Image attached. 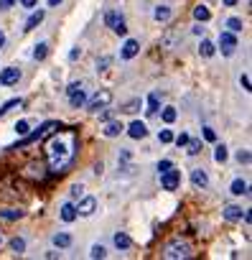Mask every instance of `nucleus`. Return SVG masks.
I'll return each instance as SVG.
<instances>
[{"label": "nucleus", "mask_w": 252, "mask_h": 260, "mask_svg": "<svg viewBox=\"0 0 252 260\" xmlns=\"http://www.w3.org/2000/svg\"><path fill=\"white\" fill-rule=\"evenodd\" d=\"M18 79H21V69H16V66H8V69L0 71V84H3V87L18 84Z\"/></svg>", "instance_id": "8"}, {"label": "nucleus", "mask_w": 252, "mask_h": 260, "mask_svg": "<svg viewBox=\"0 0 252 260\" xmlns=\"http://www.w3.org/2000/svg\"><path fill=\"white\" fill-rule=\"evenodd\" d=\"M28 130H31V123H28V120H18V123H16V133H18V135H28Z\"/></svg>", "instance_id": "34"}, {"label": "nucleus", "mask_w": 252, "mask_h": 260, "mask_svg": "<svg viewBox=\"0 0 252 260\" xmlns=\"http://www.w3.org/2000/svg\"><path fill=\"white\" fill-rule=\"evenodd\" d=\"M11 250L21 255V252L26 250V240H23V237H13V240H11Z\"/></svg>", "instance_id": "31"}, {"label": "nucleus", "mask_w": 252, "mask_h": 260, "mask_svg": "<svg viewBox=\"0 0 252 260\" xmlns=\"http://www.w3.org/2000/svg\"><path fill=\"white\" fill-rule=\"evenodd\" d=\"M130 237L128 235H125V232H115V247L117 250H130Z\"/></svg>", "instance_id": "20"}, {"label": "nucleus", "mask_w": 252, "mask_h": 260, "mask_svg": "<svg viewBox=\"0 0 252 260\" xmlns=\"http://www.w3.org/2000/svg\"><path fill=\"white\" fill-rule=\"evenodd\" d=\"M56 6H61V0H49V8H56Z\"/></svg>", "instance_id": "52"}, {"label": "nucleus", "mask_w": 252, "mask_h": 260, "mask_svg": "<svg viewBox=\"0 0 252 260\" xmlns=\"http://www.w3.org/2000/svg\"><path fill=\"white\" fill-rule=\"evenodd\" d=\"M46 18V11H36V13H31V18L26 21V26H23V31H33L36 26H41V21Z\"/></svg>", "instance_id": "15"}, {"label": "nucleus", "mask_w": 252, "mask_h": 260, "mask_svg": "<svg viewBox=\"0 0 252 260\" xmlns=\"http://www.w3.org/2000/svg\"><path fill=\"white\" fill-rule=\"evenodd\" d=\"M122 130H125V128H122V123H120V120H107V123H105V128H102V135H105V138H117Z\"/></svg>", "instance_id": "11"}, {"label": "nucleus", "mask_w": 252, "mask_h": 260, "mask_svg": "<svg viewBox=\"0 0 252 260\" xmlns=\"http://www.w3.org/2000/svg\"><path fill=\"white\" fill-rule=\"evenodd\" d=\"M227 156H229V153H227V145H217V148H214V161H217V163H224Z\"/></svg>", "instance_id": "28"}, {"label": "nucleus", "mask_w": 252, "mask_h": 260, "mask_svg": "<svg viewBox=\"0 0 252 260\" xmlns=\"http://www.w3.org/2000/svg\"><path fill=\"white\" fill-rule=\"evenodd\" d=\"M179 184H181V171L179 168H168V171H163L160 174V187L165 189V192H176L179 189Z\"/></svg>", "instance_id": "3"}, {"label": "nucleus", "mask_w": 252, "mask_h": 260, "mask_svg": "<svg viewBox=\"0 0 252 260\" xmlns=\"http://www.w3.org/2000/svg\"><path fill=\"white\" fill-rule=\"evenodd\" d=\"M239 84H242V90H247V92H249V87H252V82H249V74H242V77H239Z\"/></svg>", "instance_id": "42"}, {"label": "nucleus", "mask_w": 252, "mask_h": 260, "mask_svg": "<svg viewBox=\"0 0 252 260\" xmlns=\"http://www.w3.org/2000/svg\"><path fill=\"white\" fill-rule=\"evenodd\" d=\"M59 130V123L56 120H49V123H44L38 128V133H33V135H28L21 145H31V143H36V140H44V138H49V135H54Z\"/></svg>", "instance_id": "4"}, {"label": "nucleus", "mask_w": 252, "mask_h": 260, "mask_svg": "<svg viewBox=\"0 0 252 260\" xmlns=\"http://www.w3.org/2000/svg\"><path fill=\"white\" fill-rule=\"evenodd\" d=\"M97 113H100V120H102V123H107V120H112V110H102V107H100V110H97Z\"/></svg>", "instance_id": "41"}, {"label": "nucleus", "mask_w": 252, "mask_h": 260, "mask_svg": "<svg viewBox=\"0 0 252 260\" xmlns=\"http://www.w3.org/2000/svg\"><path fill=\"white\" fill-rule=\"evenodd\" d=\"M176 118H179L176 107H165V110H163V123H168V125H171V123H176Z\"/></svg>", "instance_id": "27"}, {"label": "nucleus", "mask_w": 252, "mask_h": 260, "mask_svg": "<svg viewBox=\"0 0 252 260\" xmlns=\"http://www.w3.org/2000/svg\"><path fill=\"white\" fill-rule=\"evenodd\" d=\"M191 184H194L196 189H206V187H209L206 171H204V168H194V171H191Z\"/></svg>", "instance_id": "10"}, {"label": "nucleus", "mask_w": 252, "mask_h": 260, "mask_svg": "<svg viewBox=\"0 0 252 260\" xmlns=\"http://www.w3.org/2000/svg\"><path fill=\"white\" fill-rule=\"evenodd\" d=\"M97 212V199L95 197H81L79 199V204H76V214H81V217H92Z\"/></svg>", "instance_id": "7"}, {"label": "nucleus", "mask_w": 252, "mask_h": 260, "mask_svg": "<svg viewBox=\"0 0 252 260\" xmlns=\"http://www.w3.org/2000/svg\"><path fill=\"white\" fill-rule=\"evenodd\" d=\"M219 49H222L224 56H232L237 51V36L232 31H222L219 33Z\"/></svg>", "instance_id": "5"}, {"label": "nucleus", "mask_w": 252, "mask_h": 260, "mask_svg": "<svg viewBox=\"0 0 252 260\" xmlns=\"http://www.w3.org/2000/svg\"><path fill=\"white\" fill-rule=\"evenodd\" d=\"M79 56H81V49H71V51H69V59H71V61L79 59Z\"/></svg>", "instance_id": "49"}, {"label": "nucleus", "mask_w": 252, "mask_h": 260, "mask_svg": "<svg viewBox=\"0 0 252 260\" xmlns=\"http://www.w3.org/2000/svg\"><path fill=\"white\" fill-rule=\"evenodd\" d=\"M163 257L165 260H189L191 257V245L186 240H171L163 247Z\"/></svg>", "instance_id": "2"}, {"label": "nucleus", "mask_w": 252, "mask_h": 260, "mask_svg": "<svg viewBox=\"0 0 252 260\" xmlns=\"http://www.w3.org/2000/svg\"><path fill=\"white\" fill-rule=\"evenodd\" d=\"M21 217H23L21 209H0V219H6V222H16Z\"/></svg>", "instance_id": "24"}, {"label": "nucleus", "mask_w": 252, "mask_h": 260, "mask_svg": "<svg viewBox=\"0 0 252 260\" xmlns=\"http://www.w3.org/2000/svg\"><path fill=\"white\" fill-rule=\"evenodd\" d=\"M3 46H6V33L0 31V49H3Z\"/></svg>", "instance_id": "53"}, {"label": "nucleus", "mask_w": 252, "mask_h": 260, "mask_svg": "<svg viewBox=\"0 0 252 260\" xmlns=\"http://www.w3.org/2000/svg\"><path fill=\"white\" fill-rule=\"evenodd\" d=\"M130 158H133V153H130V151H122V153H120V163H128Z\"/></svg>", "instance_id": "45"}, {"label": "nucleus", "mask_w": 252, "mask_h": 260, "mask_svg": "<svg viewBox=\"0 0 252 260\" xmlns=\"http://www.w3.org/2000/svg\"><path fill=\"white\" fill-rule=\"evenodd\" d=\"M194 33H196V36H201V33H204V28H201V23H196V26H194Z\"/></svg>", "instance_id": "51"}, {"label": "nucleus", "mask_w": 252, "mask_h": 260, "mask_svg": "<svg viewBox=\"0 0 252 260\" xmlns=\"http://www.w3.org/2000/svg\"><path fill=\"white\" fill-rule=\"evenodd\" d=\"M107 255V250H105V245H92V250H90V257H105Z\"/></svg>", "instance_id": "35"}, {"label": "nucleus", "mask_w": 252, "mask_h": 260, "mask_svg": "<svg viewBox=\"0 0 252 260\" xmlns=\"http://www.w3.org/2000/svg\"><path fill=\"white\" fill-rule=\"evenodd\" d=\"M229 192H232L234 197H244V194H247V181L234 179V181H232V187H229Z\"/></svg>", "instance_id": "19"}, {"label": "nucleus", "mask_w": 252, "mask_h": 260, "mask_svg": "<svg viewBox=\"0 0 252 260\" xmlns=\"http://www.w3.org/2000/svg\"><path fill=\"white\" fill-rule=\"evenodd\" d=\"M110 64H112V59H110V56H102V59H97V69H100V71H105Z\"/></svg>", "instance_id": "38"}, {"label": "nucleus", "mask_w": 252, "mask_h": 260, "mask_svg": "<svg viewBox=\"0 0 252 260\" xmlns=\"http://www.w3.org/2000/svg\"><path fill=\"white\" fill-rule=\"evenodd\" d=\"M222 214H224V219H227V222H242V214H244V212H242V207L229 204V207H224V212H222Z\"/></svg>", "instance_id": "13"}, {"label": "nucleus", "mask_w": 252, "mask_h": 260, "mask_svg": "<svg viewBox=\"0 0 252 260\" xmlns=\"http://www.w3.org/2000/svg\"><path fill=\"white\" fill-rule=\"evenodd\" d=\"M171 166H174L171 161H168V158H163V161L158 163V174H163V171H168V168H171Z\"/></svg>", "instance_id": "43"}, {"label": "nucleus", "mask_w": 252, "mask_h": 260, "mask_svg": "<svg viewBox=\"0 0 252 260\" xmlns=\"http://www.w3.org/2000/svg\"><path fill=\"white\" fill-rule=\"evenodd\" d=\"M138 107H140V100H133V102H128V105H125L122 110H125V113H135Z\"/></svg>", "instance_id": "40"}, {"label": "nucleus", "mask_w": 252, "mask_h": 260, "mask_svg": "<svg viewBox=\"0 0 252 260\" xmlns=\"http://www.w3.org/2000/svg\"><path fill=\"white\" fill-rule=\"evenodd\" d=\"M76 217H79V214H76V207H74L71 202H66V204L61 207V219H64V222H74Z\"/></svg>", "instance_id": "18"}, {"label": "nucleus", "mask_w": 252, "mask_h": 260, "mask_svg": "<svg viewBox=\"0 0 252 260\" xmlns=\"http://www.w3.org/2000/svg\"><path fill=\"white\" fill-rule=\"evenodd\" d=\"M21 6H23V8H36L38 0H21Z\"/></svg>", "instance_id": "47"}, {"label": "nucleus", "mask_w": 252, "mask_h": 260, "mask_svg": "<svg viewBox=\"0 0 252 260\" xmlns=\"http://www.w3.org/2000/svg\"><path fill=\"white\" fill-rule=\"evenodd\" d=\"M222 3H224V6H227V8H234V6H237V3H239V0H222Z\"/></svg>", "instance_id": "50"}, {"label": "nucleus", "mask_w": 252, "mask_h": 260, "mask_svg": "<svg viewBox=\"0 0 252 260\" xmlns=\"http://www.w3.org/2000/svg\"><path fill=\"white\" fill-rule=\"evenodd\" d=\"M13 6H16V0H0V8H3V11H6V8H13Z\"/></svg>", "instance_id": "48"}, {"label": "nucleus", "mask_w": 252, "mask_h": 260, "mask_svg": "<svg viewBox=\"0 0 252 260\" xmlns=\"http://www.w3.org/2000/svg\"><path fill=\"white\" fill-rule=\"evenodd\" d=\"M21 105H23V100H8L3 107H0V118H3V115H8L11 110H16V107H21Z\"/></svg>", "instance_id": "26"}, {"label": "nucleus", "mask_w": 252, "mask_h": 260, "mask_svg": "<svg viewBox=\"0 0 252 260\" xmlns=\"http://www.w3.org/2000/svg\"><path fill=\"white\" fill-rule=\"evenodd\" d=\"M194 18H196L199 23H206L209 18H212V13H209L206 6H196V8H194Z\"/></svg>", "instance_id": "25"}, {"label": "nucleus", "mask_w": 252, "mask_h": 260, "mask_svg": "<svg viewBox=\"0 0 252 260\" xmlns=\"http://www.w3.org/2000/svg\"><path fill=\"white\" fill-rule=\"evenodd\" d=\"M115 33H117V36H125V33H128V26H125V23L115 26Z\"/></svg>", "instance_id": "46"}, {"label": "nucleus", "mask_w": 252, "mask_h": 260, "mask_svg": "<svg viewBox=\"0 0 252 260\" xmlns=\"http://www.w3.org/2000/svg\"><path fill=\"white\" fill-rule=\"evenodd\" d=\"M138 51H140V44H138L135 39H128V41L122 44L120 56H122V59H133V56H138Z\"/></svg>", "instance_id": "9"}, {"label": "nucleus", "mask_w": 252, "mask_h": 260, "mask_svg": "<svg viewBox=\"0 0 252 260\" xmlns=\"http://www.w3.org/2000/svg\"><path fill=\"white\" fill-rule=\"evenodd\" d=\"M128 135H130V138H135V140L145 138V135H148V128H145V123H140V120H133V123H130V128H128Z\"/></svg>", "instance_id": "12"}, {"label": "nucleus", "mask_w": 252, "mask_h": 260, "mask_svg": "<svg viewBox=\"0 0 252 260\" xmlns=\"http://www.w3.org/2000/svg\"><path fill=\"white\" fill-rule=\"evenodd\" d=\"M112 102V92L110 90H102V92H97L90 102H87V107H90V113H97L100 107H107Z\"/></svg>", "instance_id": "6"}, {"label": "nucleus", "mask_w": 252, "mask_h": 260, "mask_svg": "<svg viewBox=\"0 0 252 260\" xmlns=\"http://www.w3.org/2000/svg\"><path fill=\"white\" fill-rule=\"evenodd\" d=\"M158 140H160L163 145L174 143V130H160V133H158Z\"/></svg>", "instance_id": "33"}, {"label": "nucleus", "mask_w": 252, "mask_h": 260, "mask_svg": "<svg viewBox=\"0 0 252 260\" xmlns=\"http://www.w3.org/2000/svg\"><path fill=\"white\" fill-rule=\"evenodd\" d=\"M71 148H74V138L71 135H66V138H54L51 140V145H49V163H51V171L54 174H61L66 166H69V161H71Z\"/></svg>", "instance_id": "1"}, {"label": "nucleus", "mask_w": 252, "mask_h": 260, "mask_svg": "<svg viewBox=\"0 0 252 260\" xmlns=\"http://www.w3.org/2000/svg\"><path fill=\"white\" fill-rule=\"evenodd\" d=\"M0 245H3V235H0Z\"/></svg>", "instance_id": "54"}, {"label": "nucleus", "mask_w": 252, "mask_h": 260, "mask_svg": "<svg viewBox=\"0 0 252 260\" xmlns=\"http://www.w3.org/2000/svg\"><path fill=\"white\" fill-rule=\"evenodd\" d=\"M79 90H84V82H74V84H69V90H66V95L71 97V95H76Z\"/></svg>", "instance_id": "39"}, {"label": "nucleus", "mask_w": 252, "mask_h": 260, "mask_svg": "<svg viewBox=\"0 0 252 260\" xmlns=\"http://www.w3.org/2000/svg\"><path fill=\"white\" fill-rule=\"evenodd\" d=\"M46 54H49V44H38L36 51H33V59L41 61V59H46Z\"/></svg>", "instance_id": "30"}, {"label": "nucleus", "mask_w": 252, "mask_h": 260, "mask_svg": "<svg viewBox=\"0 0 252 260\" xmlns=\"http://www.w3.org/2000/svg\"><path fill=\"white\" fill-rule=\"evenodd\" d=\"M204 140L217 143V133H214V128H204Z\"/></svg>", "instance_id": "37"}, {"label": "nucleus", "mask_w": 252, "mask_h": 260, "mask_svg": "<svg viewBox=\"0 0 252 260\" xmlns=\"http://www.w3.org/2000/svg\"><path fill=\"white\" fill-rule=\"evenodd\" d=\"M237 161L239 163H249V153L247 151H237Z\"/></svg>", "instance_id": "44"}, {"label": "nucleus", "mask_w": 252, "mask_h": 260, "mask_svg": "<svg viewBox=\"0 0 252 260\" xmlns=\"http://www.w3.org/2000/svg\"><path fill=\"white\" fill-rule=\"evenodd\" d=\"M158 110H160V95H158V92H150V95H148V110H145V113H148V115H155Z\"/></svg>", "instance_id": "17"}, {"label": "nucleus", "mask_w": 252, "mask_h": 260, "mask_svg": "<svg viewBox=\"0 0 252 260\" xmlns=\"http://www.w3.org/2000/svg\"><path fill=\"white\" fill-rule=\"evenodd\" d=\"M71 100V107H81V105H87V97H84V90H79L76 95L69 97Z\"/></svg>", "instance_id": "29"}, {"label": "nucleus", "mask_w": 252, "mask_h": 260, "mask_svg": "<svg viewBox=\"0 0 252 260\" xmlns=\"http://www.w3.org/2000/svg\"><path fill=\"white\" fill-rule=\"evenodd\" d=\"M224 26H227L232 33H239V31H242V18H229Z\"/></svg>", "instance_id": "32"}, {"label": "nucleus", "mask_w": 252, "mask_h": 260, "mask_svg": "<svg viewBox=\"0 0 252 260\" xmlns=\"http://www.w3.org/2000/svg\"><path fill=\"white\" fill-rule=\"evenodd\" d=\"M71 242H74V237H71L69 232H56V235H54V245H56L59 250H64V247H71Z\"/></svg>", "instance_id": "16"}, {"label": "nucleus", "mask_w": 252, "mask_h": 260, "mask_svg": "<svg viewBox=\"0 0 252 260\" xmlns=\"http://www.w3.org/2000/svg\"><path fill=\"white\" fill-rule=\"evenodd\" d=\"M186 153L189 156H199L201 153V140L199 138H189L186 140Z\"/></svg>", "instance_id": "23"}, {"label": "nucleus", "mask_w": 252, "mask_h": 260, "mask_svg": "<svg viewBox=\"0 0 252 260\" xmlns=\"http://www.w3.org/2000/svg\"><path fill=\"white\" fill-rule=\"evenodd\" d=\"M153 18H155L158 23H165L168 18H171V8H168V6H158V8L153 11Z\"/></svg>", "instance_id": "21"}, {"label": "nucleus", "mask_w": 252, "mask_h": 260, "mask_svg": "<svg viewBox=\"0 0 252 260\" xmlns=\"http://www.w3.org/2000/svg\"><path fill=\"white\" fill-rule=\"evenodd\" d=\"M105 23H107V28H112V31H115V26L125 23V18H122V13H120V11H107V13H105Z\"/></svg>", "instance_id": "14"}, {"label": "nucleus", "mask_w": 252, "mask_h": 260, "mask_svg": "<svg viewBox=\"0 0 252 260\" xmlns=\"http://www.w3.org/2000/svg\"><path fill=\"white\" fill-rule=\"evenodd\" d=\"M214 51H217V46H214L212 41H206V39H204V41L199 44V54H201L204 59H209V56H214Z\"/></svg>", "instance_id": "22"}, {"label": "nucleus", "mask_w": 252, "mask_h": 260, "mask_svg": "<svg viewBox=\"0 0 252 260\" xmlns=\"http://www.w3.org/2000/svg\"><path fill=\"white\" fill-rule=\"evenodd\" d=\"M84 197V187H81V184H74V187H71V199H81Z\"/></svg>", "instance_id": "36"}]
</instances>
